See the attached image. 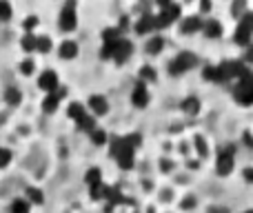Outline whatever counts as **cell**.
Masks as SVG:
<instances>
[{
  "instance_id": "cell-36",
  "label": "cell",
  "mask_w": 253,
  "mask_h": 213,
  "mask_svg": "<svg viewBox=\"0 0 253 213\" xmlns=\"http://www.w3.org/2000/svg\"><path fill=\"white\" fill-rule=\"evenodd\" d=\"M231 13H233L236 18H242V16L247 13V4H245V2H233V4H231Z\"/></svg>"
},
{
  "instance_id": "cell-33",
  "label": "cell",
  "mask_w": 253,
  "mask_h": 213,
  "mask_svg": "<svg viewBox=\"0 0 253 213\" xmlns=\"http://www.w3.org/2000/svg\"><path fill=\"white\" fill-rule=\"evenodd\" d=\"M11 18V4L0 0V22H7Z\"/></svg>"
},
{
  "instance_id": "cell-4",
  "label": "cell",
  "mask_w": 253,
  "mask_h": 213,
  "mask_svg": "<svg viewBox=\"0 0 253 213\" xmlns=\"http://www.w3.org/2000/svg\"><path fill=\"white\" fill-rule=\"evenodd\" d=\"M180 18V7L173 2H160V13L156 16V27L158 29H165V27L173 25Z\"/></svg>"
},
{
  "instance_id": "cell-11",
  "label": "cell",
  "mask_w": 253,
  "mask_h": 213,
  "mask_svg": "<svg viewBox=\"0 0 253 213\" xmlns=\"http://www.w3.org/2000/svg\"><path fill=\"white\" fill-rule=\"evenodd\" d=\"M153 29H158L156 27V16H153V13H142V16L138 18V22H135V31L142 34V36H147V34H151Z\"/></svg>"
},
{
  "instance_id": "cell-1",
  "label": "cell",
  "mask_w": 253,
  "mask_h": 213,
  "mask_svg": "<svg viewBox=\"0 0 253 213\" xmlns=\"http://www.w3.org/2000/svg\"><path fill=\"white\" fill-rule=\"evenodd\" d=\"M196 65H198V58L191 51H182L169 62V71H171V76H180L184 71H191Z\"/></svg>"
},
{
  "instance_id": "cell-39",
  "label": "cell",
  "mask_w": 253,
  "mask_h": 213,
  "mask_svg": "<svg viewBox=\"0 0 253 213\" xmlns=\"http://www.w3.org/2000/svg\"><path fill=\"white\" fill-rule=\"evenodd\" d=\"M193 207H196V198H187V200H182V209L184 211H191Z\"/></svg>"
},
{
  "instance_id": "cell-35",
  "label": "cell",
  "mask_w": 253,
  "mask_h": 213,
  "mask_svg": "<svg viewBox=\"0 0 253 213\" xmlns=\"http://www.w3.org/2000/svg\"><path fill=\"white\" fill-rule=\"evenodd\" d=\"M9 162H11V151L4 149V147H0V169L9 167Z\"/></svg>"
},
{
  "instance_id": "cell-24",
  "label": "cell",
  "mask_w": 253,
  "mask_h": 213,
  "mask_svg": "<svg viewBox=\"0 0 253 213\" xmlns=\"http://www.w3.org/2000/svg\"><path fill=\"white\" fill-rule=\"evenodd\" d=\"M36 51L40 53L51 51V38L49 36H36Z\"/></svg>"
},
{
  "instance_id": "cell-13",
  "label": "cell",
  "mask_w": 253,
  "mask_h": 213,
  "mask_svg": "<svg viewBox=\"0 0 253 213\" xmlns=\"http://www.w3.org/2000/svg\"><path fill=\"white\" fill-rule=\"evenodd\" d=\"M116 160H118V167H120V169H125V171L131 169V167L135 165V151H133L131 147H126V144H125L123 151L116 156Z\"/></svg>"
},
{
  "instance_id": "cell-18",
  "label": "cell",
  "mask_w": 253,
  "mask_h": 213,
  "mask_svg": "<svg viewBox=\"0 0 253 213\" xmlns=\"http://www.w3.org/2000/svg\"><path fill=\"white\" fill-rule=\"evenodd\" d=\"M120 38H123V31H120L118 27H107V29L102 31V43L105 44H116Z\"/></svg>"
},
{
  "instance_id": "cell-37",
  "label": "cell",
  "mask_w": 253,
  "mask_h": 213,
  "mask_svg": "<svg viewBox=\"0 0 253 213\" xmlns=\"http://www.w3.org/2000/svg\"><path fill=\"white\" fill-rule=\"evenodd\" d=\"M34 69H36V62L31 60V58H29V60H25V62H22V65H20L22 76H31V74H34Z\"/></svg>"
},
{
  "instance_id": "cell-31",
  "label": "cell",
  "mask_w": 253,
  "mask_h": 213,
  "mask_svg": "<svg viewBox=\"0 0 253 213\" xmlns=\"http://www.w3.org/2000/svg\"><path fill=\"white\" fill-rule=\"evenodd\" d=\"M123 140H125L126 147H131L135 151V147H140V142H142V135L140 133H129V135H125Z\"/></svg>"
},
{
  "instance_id": "cell-9",
  "label": "cell",
  "mask_w": 253,
  "mask_h": 213,
  "mask_svg": "<svg viewBox=\"0 0 253 213\" xmlns=\"http://www.w3.org/2000/svg\"><path fill=\"white\" fill-rule=\"evenodd\" d=\"M38 87L42 89V91H47V93L56 91V89L60 87L56 71H42V74H40V78H38Z\"/></svg>"
},
{
  "instance_id": "cell-46",
  "label": "cell",
  "mask_w": 253,
  "mask_h": 213,
  "mask_svg": "<svg viewBox=\"0 0 253 213\" xmlns=\"http://www.w3.org/2000/svg\"><path fill=\"white\" fill-rule=\"evenodd\" d=\"M245 213H253V209H247V211H245Z\"/></svg>"
},
{
  "instance_id": "cell-19",
  "label": "cell",
  "mask_w": 253,
  "mask_h": 213,
  "mask_svg": "<svg viewBox=\"0 0 253 213\" xmlns=\"http://www.w3.org/2000/svg\"><path fill=\"white\" fill-rule=\"evenodd\" d=\"M202 31H205L207 38H218V36L222 34V25H220L218 20H207L205 25H202Z\"/></svg>"
},
{
  "instance_id": "cell-45",
  "label": "cell",
  "mask_w": 253,
  "mask_h": 213,
  "mask_svg": "<svg viewBox=\"0 0 253 213\" xmlns=\"http://www.w3.org/2000/svg\"><path fill=\"white\" fill-rule=\"evenodd\" d=\"M211 213H227V209H218V207H213V209H211Z\"/></svg>"
},
{
  "instance_id": "cell-7",
  "label": "cell",
  "mask_w": 253,
  "mask_h": 213,
  "mask_svg": "<svg viewBox=\"0 0 253 213\" xmlns=\"http://www.w3.org/2000/svg\"><path fill=\"white\" fill-rule=\"evenodd\" d=\"M65 96H67V89H65V87H58L53 93H47V98L42 100V111H44V113H53Z\"/></svg>"
},
{
  "instance_id": "cell-20",
  "label": "cell",
  "mask_w": 253,
  "mask_h": 213,
  "mask_svg": "<svg viewBox=\"0 0 253 213\" xmlns=\"http://www.w3.org/2000/svg\"><path fill=\"white\" fill-rule=\"evenodd\" d=\"M4 100H7V105H11V107L20 105V100H22L20 89H16V87H7V89H4Z\"/></svg>"
},
{
  "instance_id": "cell-44",
  "label": "cell",
  "mask_w": 253,
  "mask_h": 213,
  "mask_svg": "<svg viewBox=\"0 0 253 213\" xmlns=\"http://www.w3.org/2000/svg\"><path fill=\"white\" fill-rule=\"evenodd\" d=\"M200 9H202V11H209L211 4H209V2H200Z\"/></svg>"
},
{
  "instance_id": "cell-5",
  "label": "cell",
  "mask_w": 253,
  "mask_h": 213,
  "mask_svg": "<svg viewBox=\"0 0 253 213\" xmlns=\"http://www.w3.org/2000/svg\"><path fill=\"white\" fill-rule=\"evenodd\" d=\"M58 25H60L62 31H74L76 25H78V13H76V2H65L60 11V18H58Z\"/></svg>"
},
{
  "instance_id": "cell-43",
  "label": "cell",
  "mask_w": 253,
  "mask_h": 213,
  "mask_svg": "<svg viewBox=\"0 0 253 213\" xmlns=\"http://www.w3.org/2000/svg\"><path fill=\"white\" fill-rule=\"evenodd\" d=\"M247 60L253 62V43L249 44V47H247Z\"/></svg>"
},
{
  "instance_id": "cell-17",
  "label": "cell",
  "mask_w": 253,
  "mask_h": 213,
  "mask_svg": "<svg viewBox=\"0 0 253 213\" xmlns=\"http://www.w3.org/2000/svg\"><path fill=\"white\" fill-rule=\"evenodd\" d=\"M78 56V43H74V40H65V43L60 44V58H65V60H71V58Z\"/></svg>"
},
{
  "instance_id": "cell-21",
  "label": "cell",
  "mask_w": 253,
  "mask_h": 213,
  "mask_svg": "<svg viewBox=\"0 0 253 213\" xmlns=\"http://www.w3.org/2000/svg\"><path fill=\"white\" fill-rule=\"evenodd\" d=\"M84 182L89 184V189L96 187V184L102 182V171L98 169V167H93V169H89L87 173H84Z\"/></svg>"
},
{
  "instance_id": "cell-41",
  "label": "cell",
  "mask_w": 253,
  "mask_h": 213,
  "mask_svg": "<svg viewBox=\"0 0 253 213\" xmlns=\"http://www.w3.org/2000/svg\"><path fill=\"white\" fill-rule=\"evenodd\" d=\"M242 175H245L247 182H253V169H245V173H242Z\"/></svg>"
},
{
  "instance_id": "cell-27",
  "label": "cell",
  "mask_w": 253,
  "mask_h": 213,
  "mask_svg": "<svg viewBox=\"0 0 253 213\" xmlns=\"http://www.w3.org/2000/svg\"><path fill=\"white\" fill-rule=\"evenodd\" d=\"M89 135H91V142L96 144V147H102V144H107V140H109V135H107L102 129H98V127Z\"/></svg>"
},
{
  "instance_id": "cell-14",
  "label": "cell",
  "mask_w": 253,
  "mask_h": 213,
  "mask_svg": "<svg viewBox=\"0 0 253 213\" xmlns=\"http://www.w3.org/2000/svg\"><path fill=\"white\" fill-rule=\"evenodd\" d=\"M202 18L198 16H187L182 18V22H180V29H182V34H196V31H202Z\"/></svg>"
},
{
  "instance_id": "cell-23",
  "label": "cell",
  "mask_w": 253,
  "mask_h": 213,
  "mask_svg": "<svg viewBox=\"0 0 253 213\" xmlns=\"http://www.w3.org/2000/svg\"><path fill=\"white\" fill-rule=\"evenodd\" d=\"M84 113H87V107H84V105H80V102H71L69 109H67V116H69V118H74L76 122H78L80 118L84 116Z\"/></svg>"
},
{
  "instance_id": "cell-12",
  "label": "cell",
  "mask_w": 253,
  "mask_h": 213,
  "mask_svg": "<svg viewBox=\"0 0 253 213\" xmlns=\"http://www.w3.org/2000/svg\"><path fill=\"white\" fill-rule=\"evenodd\" d=\"M89 109H91L93 116H105V113L109 111V102H107L105 96H98V93H93V96L89 98Z\"/></svg>"
},
{
  "instance_id": "cell-2",
  "label": "cell",
  "mask_w": 253,
  "mask_h": 213,
  "mask_svg": "<svg viewBox=\"0 0 253 213\" xmlns=\"http://www.w3.org/2000/svg\"><path fill=\"white\" fill-rule=\"evenodd\" d=\"M251 36H253V11L245 13V16L240 18L238 29H236V34H233V40H236L238 44L249 47V44H251Z\"/></svg>"
},
{
  "instance_id": "cell-38",
  "label": "cell",
  "mask_w": 253,
  "mask_h": 213,
  "mask_svg": "<svg viewBox=\"0 0 253 213\" xmlns=\"http://www.w3.org/2000/svg\"><path fill=\"white\" fill-rule=\"evenodd\" d=\"M36 25H38V18L36 16H29L25 20V29H27V34H31V29H36Z\"/></svg>"
},
{
  "instance_id": "cell-42",
  "label": "cell",
  "mask_w": 253,
  "mask_h": 213,
  "mask_svg": "<svg viewBox=\"0 0 253 213\" xmlns=\"http://www.w3.org/2000/svg\"><path fill=\"white\" fill-rule=\"evenodd\" d=\"M245 142H247V147H251V149H253V135L249 133V131L245 133Z\"/></svg>"
},
{
  "instance_id": "cell-29",
  "label": "cell",
  "mask_w": 253,
  "mask_h": 213,
  "mask_svg": "<svg viewBox=\"0 0 253 213\" xmlns=\"http://www.w3.org/2000/svg\"><path fill=\"white\" fill-rule=\"evenodd\" d=\"M22 49H25V51H29V53H34L36 51V36L34 34H25L22 36Z\"/></svg>"
},
{
  "instance_id": "cell-26",
  "label": "cell",
  "mask_w": 253,
  "mask_h": 213,
  "mask_svg": "<svg viewBox=\"0 0 253 213\" xmlns=\"http://www.w3.org/2000/svg\"><path fill=\"white\" fill-rule=\"evenodd\" d=\"M158 78V74H156V69L153 67H149V65H144L142 69H140V83H153V80Z\"/></svg>"
},
{
  "instance_id": "cell-15",
  "label": "cell",
  "mask_w": 253,
  "mask_h": 213,
  "mask_svg": "<svg viewBox=\"0 0 253 213\" xmlns=\"http://www.w3.org/2000/svg\"><path fill=\"white\" fill-rule=\"evenodd\" d=\"M180 109H182L187 116H198V113H200V109H202V105H200V100H198L196 96H189V98H184V100L180 102Z\"/></svg>"
},
{
  "instance_id": "cell-6",
  "label": "cell",
  "mask_w": 253,
  "mask_h": 213,
  "mask_svg": "<svg viewBox=\"0 0 253 213\" xmlns=\"http://www.w3.org/2000/svg\"><path fill=\"white\" fill-rule=\"evenodd\" d=\"M215 169L220 175H229L233 171V147H227L218 153V162H215Z\"/></svg>"
},
{
  "instance_id": "cell-30",
  "label": "cell",
  "mask_w": 253,
  "mask_h": 213,
  "mask_svg": "<svg viewBox=\"0 0 253 213\" xmlns=\"http://www.w3.org/2000/svg\"><path fill=\"white\" fill-rule=\"evenodd\" d=\"M107 191H109V187H105V184H96V187H91V198L93 200H102L105 198L107 200Z\"/></svg>"
},
{
  "instance_id": "cell-47",
  "label": "cell",
  "mask_w": 253,
  "mask_h": 213,
  "mask_svg": "<svg viewBox=\"0 0 253 213\" xmlns=\"http://www.w3.org/2000/svg\"><path fill=\"white\" fill-rule=\"evenodd\" d=\"M147 213H156V211H153V209H149V211H147Z\"/></svg>"
},
{
  "instance_id": "cell-34",
  "label": "cell",
  "mask_w": 253,
  "mask_h": 213,
  "mask_svg": "<svg viewBox=\"0 0 253 213\" xmlns=\"http://www.w3.org/2000/svg\"><path fill=\"white\" fill-rule=\"evenodd\" d=\"M193 142H196V149H198V153H200L202 158H205L207 153H209V147H207V140L202 138V135H196V140H193Z\"/></svg>"
},
{
  "instance_id": "cell-32",
  "label": "cell",
  "mask_w": 253,
  "mask_h": 213,
  "mask_svg": "<svg viewBox=\"0 0 253 213\" xmlns=\"http://www.w3.org/2000/svg\"><path fill=\"white\" fill-rule=\"evenodd\" d=\"M11 213H29V202L27 200H13L11 202Z\"/></svg>"
},
{
  "instance_id": "cell-3",
  "label": "cell",
  "mask_w": 253,
  "mask_h": 213,
  "mask_svg": "<svg viewBox=\"0 0 253 213\" xmlns=\"http://www.w3.org/2000/svg\"><path fill=\"white\" fill-rule=\"evenodd\" d=\"M233 96H236V100L240 105H245V107L253 105V71H249L242 80H238V87L233 91Z\"/></svg>"
},
{
  "instance_id": "cell-16",
  "label": "cell",
  "mask_w": 253,
  "mask_h": 213,
  "mask_svg": "<svg viewBox=\"0 0 253 213\" xmlns=\"http://www.w3.org/2000/svg\"><path fill=\"white\" fill-rule=\"evenodd\" d=\"M162 49H165V38H162V36H151L147 43L149 56H158V53H162Z\"/></svg>"
},
{
  "instance_id": "cell-25",
  "label": "cell",
  "mask_w": 253,
  "mask_h": 213,
  "mask_svg": "<svg viewBox=\"0 0 253 213\" xmlns=\"http://www.w3.org/2000/svg\"><path fill=\"white\" fill-rule=\"evenodd\" d=\"M78 129H80V131H89V133H91V131L96 129V120H93V116L84 113V116L78 120Z\"/></svg>"
},
{
  "instance_id": "cell-10",
  "label": "cell",
  "mask_w": 253,
  "mask_h": 213,
  "mask_svg": "<svg viewBox=\"0 0 253 213\" xmlns=\"http://www.w3.org/2000/svg\"><path fill=\"white\" fill-rule=\"evenodd\" d=\"M131 53H133V44H131V40H118V44H116V51H114V60L118 62V65H123L131 58Z\"/></svg>"
},
{
  "instance_id": "cell-28",
  "label": "cell",
  "mask_w": 253,
  "mask_h": 213,
  "mask_svg": "<svg viewBox=\"0 0 253 213\" xmlns=\"http://www.w3.org/2000/svg\"><path fill=\"white\" fill-rule=\"evenodd\" d=\"M123 147H125V140L120 138V135H114V138L109 140V151H111V156H114V158L123 151Z\"/></svg>"
},
{
  "instance_id": "cell-40",
  "label": "cell",
  "mask_w": 253,
  "mask_h": 213,
  "mask_svg": "<svg viewBox=\"0 0 253 213\" xmlns=\"http://www.w3.org/2000/svg\"><path fill=\"white\" fill-rule=\"evenodd\" d=\"M160 171H162V173H167V171H173V162H171V160H162L160 162Z\"/></svg>"
},
{
  "instance_id": "cell-8",
  "label": "cell",
  "mask_w": 253,
  "mask_h": 213,
  "mask_svg": "<svg viewBox=\"0 0 253 213\" xmlns=\"http://www.w3.org/2000/svg\"><path fill=\"white\" fill-rule=\"evenodd\" d=\"M149 89H147V85L144 83H138L133 87V91H131V102H133V107H138V109H144L149 105Z\"/></svg>"
},
{
  "instance_id": "cell-22",
  "label": "cell",
  "mask_w": 253,
  "mask_h": 213,
  "mask_svg": "<svg viewBox=\"0 0 253 213\" xmlns=\"http://www.w3.org/2000/svg\"><path fill=\"white\" fill-rule=\"evenodd\" d=\"M25 196H27V202H34V205H42L44 202V196L38 187H27Z\"/></svg>"
}]
</instances>
